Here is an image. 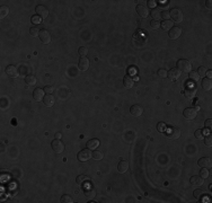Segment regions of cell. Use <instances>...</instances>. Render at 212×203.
Instances as JSON below:
<instances>
[{
    "label": "cell",
    "mask_w": 212,
    "mask_h": 203,
    "mask_svg": "<svg viewBox=\"0 0 212 203\" xmlns=\"http://www.w3.org/2000/svg\"><path fill=\"white\" fill-rule=\"evenodd\" d=\"M195 88L193 87V86H190V87H187V89L185 90V96L187 97V98H193L194 96H195Z\"/></svg>",
    "instance_id": "25"
},
{
    "label": "cell",
    "mask_w": 212,
    "mask_h": 203,
    "mask_svg": "<svg viewBox=\"0 0 212 203\" xmlns=\"http://www.w3.org/2000/svg\"><path fill=\"white\" fill-rule=\"evenodd\" d=\"M207 68L205 67H200L198 68V70H197V75L200 76V78L201 77H205V74H207Z\"/></svg>",
    "instance_id": "39"
},
{
    "label": "cell",
    "mask_w": 212,
    "mask_h": 203,
    "mask_svg": "<svg viewBox=\"0 0 212 203\" xmlns=\"http://www.w3.org/2000/svg\"><path fill=\"white\" fill-rule=\"evenodd\" d=\"M103 152L102 151H99V150H95L94 152H92V158L95 159V160H102L103 159Z\"/></svg>",
    "instance_id": "32"
},
{
    "label": "cell",
    "mask_w": 212,
    "mask_h": 203,
    "mask_svg": "<svg viewBox=\"0 0 212 203\" xmlns=\"http://www.w3.org/2000/svg\"><path fill=\"white\" fill-rule=\"evenodd\" d=\"M123 85H124V87L125 88H128V89H130V88H132L133 87V85H134V81H133V79L131 76H125L124 78H123Z\"/></svg>",
    "instance_id": "18"
},
{
    "label": "cell",
    "mask_w": 212,
    "mask_h": 203,
    "mask_svg": "<svg viewBox=\"0 0 212 203\" xmlns=\"http://www.w3.org/2000/svg\"><path fill=\"white\" fill-rule=\"evenodd\" d=\"M166 133L169 139H178L181 137V130L177 129V127H174V126L167 127Z\"/></svg>",
    "instance_id": "5"
},
{
    "label": "cell",
    "mask_w": 212,
    "mask_h": 203,
    "mask_svg": "<svg viewBox=\"0 0 212 203\" xmlns=\"http://www.w3.org/2000/svg\"><path fill=\"white\" fill-rule=\"evenodd\" d=\"M204 142H205V146H208V147H211L212 146V138L209 136V137H207L205 138V140H204Z\"/></svg>",
    "instance_id": "44"
},
{
    "label": "cell",
    "mask_w": 212,
    "mask_h": 203,
    "mask_svg": "<svg viewBox=\"0 0 212 203\" xmlns=\"http://www.w3.org/2000/svg\"><path fill=\"white\" fill-rule=\"evenodd\" d=\"M41 17H38V16H33L32 18H30V22L33 23V24H40L41 23Z\"/></svg>",
    "instance_id": "41"
},
{
    "label": "cell",
    "mask_w": 212,
    "mask_h": 203,
    "mask_svg": "<svg viewBox=\"0 0 212 203\" xmlns=\"http://www.w3.org/2000/svg\"><path fill=\"white\" fill-rule=\"evenodd\" d=\"M181 75H182V72L177 68H173V69L169 70V72H167V77L170 80H177L181 77Z\"/></svg>",
    "instance_id": "11"
},
{
    "label": "cell",
    "mask_w": 212,
    "mask_h": 203,
    "mask_svg": "<svg viewBox=\"0 0 212 203\" xmlns=\"http://www.w3.org/2000/svg\"><path fill=\"white\" fill-rule=\"evenodd\" d=\"M211 2H212L211 0H209V1H207V7H208L209 9H211V8H212V3H211Z\"/></svg>",
    "instance_id": "49"
},
{
    "label": "cell",
    "mask_w": 212,
    "mask_h": 203,
    "mask_svg": "<svg viewBox=\"0 0 212 203\" xmlns=\"http://www.w3.org/2000/svg\"><path fill=\"white\" fill-rule=\"evenodd\" d=\"M40 33H41V31H40V28H38L37 26H33V27H30V34L32 35V36H34V37L40 36Z\"/></svg>",
    "instance_id": "31"
},
{
    "label": "cell",
    "mask_w": 212,
    "mask_h": 203,
    "mask_svg": "<svg viewBox=\"0 0 212 203\" xmlns=\"http://www.w3.org/2000/svg\"><path fill=\"white\" fill-rule=\"evenodd\" d=\"M38 37H40V40H41V42L43 44H49L51 42V34L46 31V30H42Z\"/></svg>",
    "instance_id": "9"
},
{
    "label": "cell",
    "mask_w": 212,
    "mask_h": 203,
    "mask_svg": "<svg viewBox=\"0 0 212 203\" xmlns=\"http://www.w3.org/2000/svg\"><path fill=\"white\" fill-rule=\"evenodd\" d=\"M136 13H138V15L140 16V17H142V18H147L149 16V14H150L148 7L147 6H143V5H139L136 7Z\"/></svg>",
    "instance_id": "7"
},
{
    "label": "cell",
    "mask_w": 212,
    "mask_h": 203,
    "mask_svg": "<svg viewBox=\"0 0 212 203\" xmlns=\"http://www.w3.org/2000/svg\"><path fill=\"white\" fill-rule=\"evenodd\" d=\"M55 138H57V139H60V138H62V134H61L60 132L55 133Z\"/></svg>",
    "instance_id": "50"
},
{
    "label": "cell",
    "mask_w": 212,
    "mask_h": 203,
    "mask_svg": "<svg viewBox=\"0 0 212 203\" xmlns=\"http://www.w3.org/2000/svg\"><path fill=\"white\" fill-rule=\"evenodd\" d=\"M78 67H79V69H80L81 71H87V70L89 69V60H88L86 57H85V58H81V59L79 60Z\"/></svg>",
    "instance_id": "15"
},
{
    "label": "cell",
    "mask_w": 212,
    "mask_h": 203,
    "mask_svg": "<svg viewBox=\"0 0 212 203\" xmlns=\"http://www.w3.org/2000/svg\"><path fill=\"white\" fill-rule=\"evenodd\" d=\"M25 81L28 86H34L36 84V77L34 75H28L26 78H25Z\"/></svg>",
    "instance_id": "27"
},
{
    "label": "cell",
    "mask_w": 212,
    "mask_h": 203,
    "mask_svg": "<svg viewBox=\"0 0 212 203\" xmlns=\"http://www.w3.org/2000/svg\"><path fill=\"white\" fill-rule=\"evenodd\" d=\"M150 26H151L152 30H159V28H160V22L153 19V20L150 22Z\"/></svg>",
    "instance_id": "37"
},
{
    "label": "cell",
    "mask_w": 212,
    "mask_h": 203,
    "mask_svg": "<svg viewBox=\"0 0 212 203\" xmlns=\"http://www.w3.org/2000/svg\"><path fill=\"white\" fill-rule=\"evenodd\" d=\"M78 53H79V55H80L81 58H85V57L88 54V50H87V47H79V50H78Z\"/></svg>",
    "instance_id": "36"
},
{
    "label": "cell",
    "mask_w": 212,
    "mask_h": 203,
    "mask_svg": "<svg viewBox=\"0 0 212 203\" xmlns=\"http://www.w3.org/2000/svg\"><path fill=\"white\" fill-rule=\"evenodd\" d=\"M208 133V131L207 130H196L195 131V133H194V136H195V138L198 139V140H202V139H204V136Z\"/></svg>",
    "instance_id": "28"
},
{
    "label": "cell",
    "mask_w": 212,
    "mask_h": 203,
    "mask_svg": "<svg viewBox=\"0 0 212 203\" xmlns=\"http://www.w3.org/2000/svg\"><path fill=\"white\" fill-rule=\"evenodd\" d=\"M183 115H184V117H185L187 121H192V120L196 119L197 111L195 109L188 107V109H184V112H183Z\"/></svg>",
    "instance_id": "3"
},
{
    "label": "cell",
    "mask_w": 212,
    "mask_h": 203,
    "mask_svg": "<svg viewBox=\"0 0 212 203\" xmlns=\"http://www.w3.org/2000/svg\"><path fill=\"white\" fill-rule=\"evenodd\" d=\"M78 159H79V161H88L90 158H92V154L90 152V149H84V150H81V151H79V154H78Z\"/></svg>",
    "instance_id": "4"
},
{
    "label": "cell",
    "mask_w": 212,
    "mask_h": 203,
    "mask_svg": "<svg viewBox=\"0 0 212 203\" xmlns=\"http://www.w3.org/2000/svg\"><path fill=\"white\" fill-rule=\"evenodd\" d=\"M99 147V140L98 139H90L87 142V148L90 150H95Z\"/></svg>",
    "instance_id": "21"
},
{
    "label": "cell",
    "mask_w": 212,
    "mask_h": 203,
    "mask_svg": "<svg viewBox=\"0 0 212 203\" xmlns=\"http://www.w3.org/2000/svg\"><path fill=\"white\" fill-rule=\"evenodd\" d=\"M204 196V192L202 190H195L194 191V198L197 199V200H202Z\"/></svg>",
    "instance_id": "34"
},
{
    "label": "cell",
    "mask_w": 212,
    "mask_h": 203,
    "mask_svg": "<svg viewBox=\"0 0 212 203\" xmlns=\"http://www.w3.org/2000/svg\"><path fill=\"white\" fill-rule=\"evenodd\" d=\"M85 195H86V198H87L88 200H92V199H95V196H96V192H95L94 188H88V190H86Z\"/></svg>",
    "instance_id": "26"
},
{
    "label": "cell",
    "mask_w": 212,
    "mask_h": 203,
    "mask_svg": "<svg viewBox=\"0 0 212 203\" xmlns=\"http://www.w3.org/2000/svg\"><path fill=\"white\" fill-rule=\"evenodd\" d=\"M44 90L43 89H41V88H36L35 90H34V93H33V98H34V100L35 102H41V100H43L44 99Z\"/></svg>",
    "instance_id": "13"
},
{
    "label": "cell",
    "mask_w": 212,
    "mask_h": 203,
    "mask_svg": "<svg viewBox=\"0 0 212 203\" xmlns=\"http://www.w3.org/2000/svg\"><path fill=\"white\" fill-rule=\"evenodd\" d=\"M160 27H161L164 31H169V30H171V28L174 27V24H173L171 20L166 19V20H163V22L160 23Z\"/></svg>",
    "instance_id": "20"
},
{
    "label": "cell",
    "mask_w": 212,
    "mask_h": 203,
    "mask_svg": "<svg viewBox=\"0 0 212 203\" xmlns=\"http://www.w3.org/2000/svg\"><path fill=\"white\" fill-rule=\"evenodd\" d=\"M202 88H203L205 92H209V90H211V89H212L211 79H208V78L203 79V80H202Z\"/></svg>",
    "instance_id": "22"
},
{
    "label": "cell",
    "mask_w": 212,
    "mask_h": 203,
    "mask_svg": "<svg viewBox=\"0 0 212 203\" xmlns=\"http://www.w3.org/2000/svg\"><path fill=\"white\" fill-rule=\"evenodd\" d=\"M148 6H149L150 8H155V6H156V1H155V0H149V1H148Z\"/></svg>",
    "instance_id": "46"
},
{
    "label": "cell",
    "mask_w": 212,
    "mask_h": 203,
    "mask_svg": "<svg viewBox=\"0 0 212 203\" xmlns=\"http://www.w3.org/2000/svg\"><path fill=\"white\" fill-rule=\"evenodd\" d=\"M157 74H158V76H159L160 78H166L167 77V71L165 69H159Z\"/></svg>",
    "instance_id": "40"
},
{
    "label": "cell",
    "mask_w": 212,
    "mask_h": 203,
    "mask_svg": "<svg viewBox=\"0 0 212 203\" xmlns=\"http://www.w3.org/2000/svg\"><path fill=\"white\" fill-rule=\"evenodd\" d=\"M53 90H54V88H53V86H45L44 87V92H45L46 94H52L53 93Z\"/></svg>",
    "instance_id": "43"
},
{
    "label": "cell",
    "mask_w": 212,
    "mask_h": 203,
    "mask_svg": "<svg viewBox=\"0 0 212 203\" xmlns=\"http://www.w3.org/2000/svg\"><path fill=\"white\" fill-rule=\"evenodd\" d=\"M130 113H131V115H133L134 117H139V116L142 115L143 109H142V106H140V105H138V104H134V105H132V106L130 107Z\"/></svg>",
    "instance_id": "8"
},
{
    "label": "cell",
    "mask_w": 212,
    "mask_h": 203,
    "mask_svg": "<svg viewBox=\"0 0 212 203\" xmlns=\"http://www.w3.org/2000/svg\"><path fill=\"white\" fill-rule=\"evenodd\" d=\"M157 129H158V131H160V132H164V131H166V125H165V123H158L157 124Z\"/></svg>",
    "instance_id": "42"
},
{
    "label": "cell",
    "mask_w": 212,
    "mask_h": 203,
    "mask_svg": "<svg viewBox=\"0 0 212 203\" xmlns=\"http://www.w3.org/2000/svg\"><path fill=\"white\" fill-rule=\"evenodd\" d=\"M117 169H119V172L120 173L128 172V169H129V163H128V161H125V160L120 161V163H119V165H117Z\"/></svg>",
    "instance_id": "23"
},
{
    "label": "cell",
    "mask_w": 212,
    "mask_h": 203,
    "mask_svg": "<svg viewBox=\"0 0 212 203\" xmlns=\"http://www.w3.org/2000/svg\"><path fill=\"white\" fill-rule=\"evenodd\" d=\"M43 102H44V105L47 106V107H52L53 105H54V103H55V99H54V97L52 96V95L47 94L44 97V99H43Z\"/></svg>",
    "instance_id": "19"
},
{
    "label": "cell",
    "mask_w": 212,
    "mask_h": 203,
    "mask_svg": "<svg viewBox=\"0 0 212 203\" xmlns=\"http://www.w3.org/2000/svg\"><path fill=\"white\" fill-rule=\"evenodd\" d=\"M169 16L171 18V22H176V23H182L183 22V13L181 9L178 8H174L169 11Z\"/></svg>",
    "instance_id": "2"
},
{
    "label": "cell",
    "mask_w": 212,
    "mask_h": 203,
    "mask_svg": "<svg viewBox=\"0 0 212 203\" xmlns=\"http://www.w3.org/2000/svg\"><path fill=\"white\" fill-rule=\"evenodd\" d=\"M190 183L193 185V186H201L202 184H203V178L201 177V176H197V175H195V176H192L191 177V179H190Z\"/></svg>",
    "instance_id": "17"
},
{
    "label": "cell",
    "mask_w": 212,
    "mask_h": 203,
    "mask_svg": "<svg viewBox=\"0 0 212 203\" xmlns=\"http://www.w3.org/2000/svg\"><path fill=\"white\" fill-rule=\"evenodd\" d=\"M198 166L200 167H204V168H209V167H211V159L209 158V157H203V158H201L200 160H198Z\"/></svg>",
    "instance_id": "16"
},
{
    "label": "cell",
    "mask_w": 212,
    "mask_h": 203,
    "mask_svg": "<svg viewBox=\"0 0 212 203\" xmlns=\"http://www.w3.org/2000/svg\"><path fill=\"white\" fill-rule=\"evenodd\" d=\"M61 202H63V203H72V202H74V199H72L70 195H67V194H64V195H62V196H61Z\"/></svg>",
    "instance_id": "35"
},
{
    "label": "cell",
    "mask_w": 212,
    "mask_h": 203,
    "mask_svg": "<svg viewBox=\"0 0 212 203\" xmlns=\"http://www.w3.org/2000/svg\"><path fill=\"white\" fill-rule=\"evenodd\" d=\"M160 16H161V13H160V10H159L158 8H153L151 10V17L153 19L158 20V19L160 18Z\"/></svg>",
    "instance_id": "30"
},
{
    "label": "cell",
    "mask_w": 212,
    "mask_h": 203,
    "mask_svg": "<svg viewBox=\"0 0 212 203\" xmlns=\"http://www.w3.org/2000/svg\"><path fill=\"white\" fill-rule=\"evenodd\" d=\"M198 79H200V76L197 75V72H195V71H191V72H190V80H191V81L197 82Z\"/></svg>",
    "instance_id": "33"
},
{
    "label": "cell",
    "mask_w": 212,
    "mask_h": 203,
    "mask_svg": "<svg viewBox=\"0 0 212 203\" xmlns=\"http://www.w3.org/2000/svg\"><path fill=\"white\" fill-rule=\"evenodd\" d=\"M205 126H207V127H209V129H211V126H212V120L211 119L207 120V122H205Z\"/></svg>",
    "instance_id": "47"
},
{
    "label": "cell",
    "mask_w": 212,
    "mask_h": 203,
    "mask_svg": "<svg viewBox=\"0 0 212 203\" xmlns=\"http://www.w3.org/2000/svg\"><path fill=\"white\" fill-rule=\"evenodd\" d=\"M51 146H52L53 151H54V152H57V154H61V152L64 150V144H63V142H62L60 139H55V140H53Z\"/></svg>",
    "instance_id": "6"
},
{
    "label": "cell",
    "mask_w": 212,
    "mask_h": 203,
    "mask_svg": "<svg viewBox=\"0 0 212 203\" xmlns=\"http://www.w3.org/2000/svg\"><path fill=\"white\" fill-rule=\"evenodd\" d=\"M89 181H90V178L88 176H86V175H79L76 178V182L78 185H84L85 183H88Z\"/></svg>",
    "instance_id": "24"
},
{
    "label": "cell",
    "mask_w": 212,
    "mask_h": 203,
    "mask_svg": "<svg viewBox=\"0 0 212 203\" xmlns=\"http://www.w3.org/2000/svg\"><path fill=\"white\" fill-rule=\"evenodd\" d=\"M182 34V28L181 27H173L169 30V38L171 40H177Z\"/></svg>",
    "instance_id": "14"
},
{
    "label": "cell",
    "mask_w": 212,
    "mask_h": 203,
    "mask_svg": "<svg viewBox=\"0 0 212 203\" xmlns=\"http://www.w3.org/2000/svg\"><path fill=\"white\" fill-rule=\"evenodd\" d=\"M6 74L9 76V77H11V78H16V77H18L19 76V72H18V69L16 68L15 65H8L7 68H6Z\"/></svg>",
    "instance_id": "12"
},
{
    "label": "cell",
    "mask_w": 212,
    "mask_h": 203,
    "mask_svg": "<svg viewBox=\"0 0 212 203\" xmlns=\"http://www.w3.org/2000/svg\"><path fill=\"white\" fill-rule=\"evenodd\" d=\"M205 76H207V78H208V79H211V77H212V71H211V70H208V71H207V74H205Z\"/></svg>",
    "instance_id": "48"
},
{
    "label": "cell",
    "mask_w": 212,
    "mask_h": 203,
    "mask_svg": "<svg viewBox=\"0 0 212 203\" xmlns=\"http://www.w3.org/2000/svg\"><path fill=\"white\" fill-rule=\"evenodd\" d=\"M36 14H37L38 17H41L42 19H45L46 17L49 16V10H47L46 7L42 6V5H38L36 7Z\"/></svg>",
    "instance_id": "10"
},
{
    "label": "cell",
    "mask_w": 212,
    "mask_h": 203,
    "mask_svg": "<svg viewBox=\"0 0 212 203\" xmlns=\"http://www.w3.org/2000/svg\"><path fill=\"white\" fill-rule=\"evenodd\" d=\"M177 69L181 71V72H191L192 70V64L188 60H185V59H181L177 61Z\"/></svg>",
    "instance_id": "1"
},
{
    "label": "cell",
    "mask_w": 212,
    "mask_h": 203,
    "mask_svg": "<svg viewBox=\"0 0 212 203\" xmlns=\"http://www.w3.org/2000/svg\"><path fill=\"white\" fill-rule=\"evenodd\" d=\"M8 14H9V8L7 6H1L0 7V18L2 19L5 17H7Z\"/></svg>",
    "instance_id": "29"
},
{
    "label": "cell",
    "mask_w": 212,
    "mask_h": 203,
    "mask_svg": "<svg viewBox=\"0 0 212 203\" xmlns=\"http://www.w3.org/2000/svg\"><path fill=\"white\" fill-rule=\"evenodd\" d=\"M161 17L164 18V20H166V19H169V11H167V10H164L163 13H161Z\"/></svg>",
    "instance_id": "45"
},
{
    "label": "cell",
    "mask_w": 212,
    "mask_h": 203,
    "mask_svg": "<svg viewBox=\"0 0 212 203\" xmlns=\"http://www.w3.org/2000/svg\"><path fill=\"white\" fill-rule=\"evenodd\" d=\"M209 175H210V173H209V169H208V168H204V167H203V168L201 169V172H200V176H201L203 179H204V178H208V177H209Z\"/></svg>",
    "instance_id": "38"
}]
</instances>
